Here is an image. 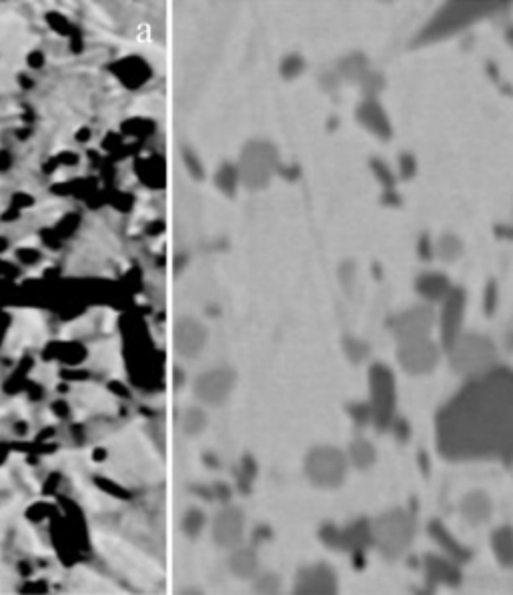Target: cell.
Here are the masks:
<instances>
[{
    "label": "cell",
    "instance_id": "1",
    "mask_svg": "<svg viewBox=\"0 0 513 595\" xmlns=\"http://www.w3.org/2000/svg\"><path fill=\"white\" fill-rule=\"evenodd\" d=\"M437 451L451 461H513V369L469 379L435 419Z\"/></svg>",
    "mask_w": 513,
    "mask_h": 595
},
{
    "label": "cell",
    "instance_id": "9",
    "mask_svg": "<svg viewBox=\"0 0 513 595\" xmlns=\"http://www.w3.org/2000/svg\"><path fill=\"white\" fill-rule=\"evenodd\" d=\"M435 325V313L429 305H415L399 313L391 321V331L399 343L429 339V333Z\"/></svg>",
    "mask_w": 513,
    "mask_h": 595
},
{
    "label": "cell",
    "instance_id": "33",
    "mask_svg": "<svg viewBox=\"0 0 513 595\" xmlns=\"http://www.w3.org/2000/svg\"><path fill=\"white\" fill-rule=\"evenodd\" d=\"M383 85L385 82H383V78H381V75L371 73V70H369V73L365 75V78L361 80V87H363V90H365L367 94H369V99H373L379 90L383 89Z\"/></svg>",
    "mask_w": 513,
    "mask_h": 595
},
{
    "label": "cell",
    "instance_id": "24",
    "mask_svg": "<svg viewBox=\"0 0 513 595\" xmlns=\"http://www.w3.org/2000/svg\"><path fill=\"white\" fill-rule=\"evenodd\" d=\"M347 457H349V461L357 469L371 467L373 461H375V447H373L369 441L357 439V441L351 443V447H349V455Z\"/></svg>",
    "mask_w": 513,
    "mask_h": 595
},
{
    "label": "cell",
    "instance_id": "14",
    "mask_svg": "<svg viewBox=\"0 0 513 595\" xmlns=\"http://www.w3.org/2000/svg\"><path fill=\"white\" fill-rule=\"evenodd\" d=\"M206 329L192 317H185L175 325V347L183 357H197L205 349Z\"/></svg>",
    "mask_w": 513,
    "mask_h": 595
},
{
    "label": "cell",
    "instance_id": "22",
    "mask_svg": "<svg viewBox=\"0 0 513 595\" xmlns=\"http://www.w3.org/2000/svg\"><path fill=\"white\" fill-rule=\"evenodd\" d=\"M491 549L503 568H513V529L503 525L491 533Z\"/></svg>",
    "mask_w": 513,
    "mask_h": 595
},
{
    "label": "cell",
    "instance_id": "12",
    "mask_svg": "<svg viewBox=\"0 0 513 595\" xmlns=\"http://www.w3.org/2000/svg\"><path fill=\"white\" fill-rule=\"evenodd\" d=\"M463 315H465V293L459 287H453L441 303L439 327H441V345L449 351L453 343L463 335Z\"/></svg>",
    "mask_w": 513,
    "mask_h": 595
},
{
    "label": "cell",
    "instance_id": "7",
    "mask_svg": "<svg viewBox=\"0 0 513 595\" xmlns=\"http://www.w3.org/2000/svg\"><path fill=\"white\" fill-rule=\"evenodd\" d=\"M369 391H371L373 423L377 431L391 429L395 421L397 409V389H395V375L385 365H373L369 371Z\"/></svg>",
    "mask_w": 513,
    "mask_h": 595
},
{
    "label": "cell",
    "instance_id": "37",
    "mask_svg": "<svg viewBox=\"0 0 513 595\" xmlns=\"http://www.w3.org/2000/svg\"><path fill=\"white\" fill-rule=\"evenodd\" d=\"M417 253H419L421 259H431V257L435 254L433 243L429 241V237H427V235H424V237L419 239V243H417Z\"/></svg>",
    "mask_w": 513,
    "mask_h": 595
},
{
    "label": "cell",
    "instance_id": "38",
    "mask_svg": "<svg viewBox=\"0 0 513 595\" xmlns=\"http://www.w3.org/2000/svg\"><path fill=\"white\" fill-rule=\"evenodd\" d=\"M391 429H395V435H397V439H401V441H405V439L409 437V429H407V423H405V421L395 419L393 425H391Z\"/></svg>",
    "mask_w": 513,
    "mask_h": 595
},
{
    "label": "cell",
    "instance_id": "11",
    "mask_svg": "<svg viewBox=\"0 0 513 595\" xmlns=\"http://www.w3.org/2000/svg\"><path fill=\"white\" fill-rule=\"evenodd\" d=\"M439 357H441V351L431 339L399 343L397 361L411 375H425V373L433 371L439 363Z\"/></svg>",
    "mask_w": 513,
    "mask_h": 595
},
{
    "label": "cell",
    "instance_id": "17",
    "mask_svg": "<svg viewBox=\"0 0 513 595\" xmlns=\"http://www.w3.org/2000/svg\"><path fill=\"white\" fill-rule=\"evenodd\" d=\"M357 118L363 127L367 130H371L373 135H377L379 139H389L391 137V123H389V116L383 111V106L375 99H367V101L361 104L357 109Z\"/></svg>",
    "mask_w": 513,
    "mask_h": 595
},
{
    "label": "cell",
    "instance_id": "20",
    "mask_svg": "<svg viewBox=\"0 0 513 595\" xmlns=\"http://www.w3.org/2000/svg\"><path fill=\"white\" fill-rule=\"evenodd\" d=\"M462 515L474 525L486 523L491 517V501L488 495L481 491L465 495L462 501Z\"/></svg>",
    "mask_w": 513,
    "mask_h": 595
},
{
    "label": "cell",
    "instance_id": "30",
    "mask_svg": "<svg viewBox=\"0 0 513 595\" xmlns=\"http://www.w3.org/2000/svg\"><path fill=\"white\" fill-rule=\"evenodd\" d=\"M345 351L353 363H359V361H363V359L369 355V347H367L365 343H361V341H357V339H351V337H349V339H345Z\"/></svg>",
    "mask_w": 513,
    "mask_h": 595
},
{
    "label": "cell",
    "instance_id": "39",
    "mask_svg": "<svg viewBox=\"0 0 513 595\" xmlns=\"http://www.w3.org/2000/svg\"><path fill=\"white\" fill-rule=\"evenodd\" d=\"M495 233H497L500 237H507V239H513V228L500 227V228H495Z\"/></svg>",
    "mask_w": 513,
    "mask_h": 595
},
{
    "label": "cell",
    "instance_id": "5",
    "mask_svg": "<svg viewBox=\"0 0 513 595\" xmlns=\"http://www.w3.org/2000/svg\"><path fill=\"white\" fill-rule=\"evenodd\" d=\"M277 149L267 140H251L241 151L239 159V178L249 190L265 189L277 168Z\"/></svg>",
    "mask_w": 513,
    "mask_h": 595
},
{
    "label": "cell",
    "instance_id": "10",
    "mask_svg": "<svg viewBox=\"0 0 513 595\" xmlns=\"http://www.w3.org/2000/svg\"><path fill=\"white\" fill-rule=\"evenodd\" d=\"M321 537L325 544L331 545L335 549L351 551L355 556L363 553L369 545H373L371 523L365 520L355 521V523L347 525L345 529H337L333 525H327V527H323Z\"/></svg>",
    "mask_w": 513,
    "mask_h": 595
},
{
    "label": "cell",
    "instance_id": "18",
    "mask_svg": "<svg viewBox=\"0 0 513 595\" xmlns=\"http://www.w3.org/2000/svg\"><path fill=\"white\" fill-rule=\"evenodd\" d=\"M451 289V281L443 273H424L415 281V291L429 303H443Z\"/></svg>",
    "mask_w": 513,
    "mask_h": 595
},
{
    "label": "cell",
    "instance_id": "15",
    "mask_svg": "<svg viewBox=\"0 0 513 595\" xmlns=\"http://www.w3.org/2000/svg\"><path fill=\"white\" fill-rule=\"evenodd\" d=\"M337 591V575L329 565H313L299 571L295 582V594H335Z\"/></svg>",
    "mask_w": 513,
    "mask_h": 595
},
{
    "label": "cell",
    "instance_id": "6",
    "mask_svg": "<svg viewBox=\"0 0 513 595\" xmlns=\"http://www.w3.org/2000/svg\"><path fill=\"white\" fill-rule=\"evenodd\" d=\"M349 457L331 445L311 449L305 457V473L309 481L323 489H333L345 481Z\"/></svg>",
    "mask_w": 513,
    "mask_h": 595
},
{
    "label": "cell",
    "instance_id": "4",
    "mask_svg": "<svg viewBox=\"0 0 513 595\" xmlns=\"http://www.w3.org/2000/svg\"><path fill=\"white\" fill-rule=\"evenodd\" d=\"M415 520L405 509H391L371 521L373 545L389 558L401 556L413 541Z\"/></svg>",
    "mask_w": 513,
    "mask_h": 595
},
{
    "label": "cell",
    "instance_id": "32",
    "mask_svg": "<svg viewBox=\"0 0 513 595\" xmlns=\"http://www.w3.org/2000/svg\"><path fill=\"white\" fill-rule=\"evenodd\" d=\"M303 68H305L303 59L293 54V56H287L281 63V75L285 76V78H293V76H299V73H301Z\"/></svg>",
    "mask_w": 513,
    "mask_h": 595
},
{
    "label": "cell",
    "instance_id": "2",
    "mask_svg": "<svg viewBox=\"0 0 513 595\" xmlns=\"http://www.w3.org/2000/svg\"><path fill=\"white\" fill-rule=\"evenodd\" d=\"M503 4L497 2H449L425 25V28L415 37V44H429L441 38H447L459 32L489 14L497 13Z\"/></svg>",
    "mask_w": 513,
    "mask_h": 595
},
{
    "label": "cell",
    "instance_id": "13",
    "mask_svg": "<svg viewBox=\"0 0 513 595\" xmlns=\"http://www.w3.org/2000/svg\"><path fill=\"white\" fill-rule=\"evenodd\" d=\"M245 517L237 507H225L213 520V539L223 549H235L243 544Z\"/></svg>",
    "mask_w": 513,
    "mask_h": 595
},
{
    "label": "cell",
    "instance_id": "19",
    "mask_svg": "<svg viewBox=\"0 0 513 595\" xmlns=\"http://www.w3.org/2000/svg\"><path fill=\"white\" fill-rule=\"evenodd\" d=\"M427 532H429V535L435 539V544L447 553L449 558L453 559V561H457V563H462V561H469V558H471V553H469V549H465L451 533L443 527V523L441 521H431L429 523V527H427Z\"/></svg>",
    "mask_w": 513,
    "mask_h": 595
},
{
    "label": "cell",
    "instance_id": "21",
    "mask_svg": "<svg viewBox=\"0 0 513 595\" xmlns=\"http://www.w3.org/2000/svg\"><path fill=\"white\" fill-rule=\"evenodd\" d=\"M229 570L235 577L239 579H253L256 577V570H259V559H256L253 549H241L235 547L229 558Z\"/></svg>",
    "mask_w": 513,
    "mask_h": 595
},
{
    "label": "cell",
    "instance_id": "35",
    "mask_svg": "<svg viewBox=\"0 0 513 595\" xmlns=\"http://www.w3.org/2000/svg\"><path fill=\"white\" fill-rule=\"evenodd\" d=\"M497 283L495 281H489L488 287H486V301H483V307H486V313L488 315H493V311L497 309Z\"/></svg>",
    "mask_w": 513,
    "mask_h": 595
},
{
    "label": "cell",
    "instance_id": "28",
    "mask_svg": "<svg viewBox=\"0 0 513 595\" xmlns=\"http://www.w3.org/2000/svg\"><path fill=\"white\" fill-rule=\"evenodd\" d=\"M203 525H205V515L197 509H191L185 513L183 517V532L187 533L189 537H197L199 533L203 532Z\"/></svg>",
    "mask_w": 513,
    "mask_h": 595
},
{
    "label": "cell",
    "instance_id": "16",
    "mask_svg": "<svg viewBox=\"0 0 513 595\" xmlns=\"http://www.w3.org/2000/svg\"><path fill=\"white\" fill-rule=\"evenodd\" d=\"M425 577L431 585L443 583L449 587H455L462 583V571L457 568V561L451 558H439V556H427L425 558Z\"/></svg>",
    "mask_w": 513,
    "mask_h": 595
},
{
    "label": "cell",
    "instance_id": "31",
    "mask_svg": "<svg viewBox=\"0 0 513 595\" xmlns=\"http://www.w3.org/2000/svg\"><path fill=\"white\" fill-rule=\"evenodd\" d=\"M256 594H275L279 591V577L275 573H265L255 582Z\"/></svg>",
    "mask_w": 513,
    "mask_h": 595
},
{
    "label": "cell",
    "instance_id": "3",
    "mask_svg": "<svg viewBox=\"0 0 513 595\" xmlns=\"http://www.w3.org/2000/svg\"><path fill=\"white\" fill-rule=\"evenodd\" d=\"M449 363L457 375L465 379L481 377L497 365V349L486 335L479 333H463L453 347L447 351Z\"/></svg>",
    "mask_w": 513,
    "mask_h": 595
},
{
    "label": "cell",
    "instance_id": "25",
    "mask_svg": "<svg viewBox=\"0 0 513 595\" xmlns=\"http://www.w3.org/2000/svg\"><path fill=\"white\" fill-rule=\"evenodd\" d=\"M339 70H341V75L345 76V78H349V80H357V82H361V80L365 78V75L369 73L367 61H365V56H361V54L347 56L345 61L339 63Z\"/></svg>",
    "mask_w": 513,
    "mask_h": 595
},
{
    "label": "cell",
    "instance_id": "34",
    "mask_svg": "<svg viewBox=\"0 0 513 595\" xmlns=\"http://www.w3.org/2000/svg\"><path fill=\"white\" fill-rule=\"evenodd\" d=\"M349 413L359 425H365V423L373 421V411L369 403H355V405L349 407Z\"/></svg>",
    "mask_w": 513,
    "mask_h": 595
},
{
    "label": "cell",
    "instance_id": "8",
    "mask_svg": "<svg viewBox=\"0 0 513 595\" xmlns=\"http://www.w3.org/2000/svg\"><path fill=\"white\" fill-rule=\"evenodd\" d=\"M235 383H237V375L235 371L227 367L213 369L203 373L199 379L194 381L192 391L194 397L211 407H221L225 405L231 397V393L235 391Z\"/></svg>",
    "mask_w": 513,
    "mask_h": 595
},
{
    "label": "cell",
    "instance_id": "23",
    "mask_svg": "<svg viewBox=\"0 0 513 595\" xmlns=\"http://www.w3.org/2000/svg\"><path fill=\"white\" fill-rule=\"evenodd\" d=\"M206 423H209V419H206V413L203 409L189 407L183 413V417H180V429L189 437H197V435H201L206 429Z\"/></svg>",
    "mask_w": 513,
    "mask_h": 595
},
{
    "label": "cell",
    "instance_id": "29",
    "mask_svg": "<svg viewBox=\"0 0 513 595\" xmlns=\"http://www.w3.org/2000/svg\"><path fill=\"white\" fill-rule=\"evenodd\" d=\"M371 168L373 173H375V177L379 178V183L383 185L385 189L391 190L393 187H395V177H393V173H391V168L385 165V163H381V161H377V159H373L371 161Z\"/></svg>",
    "mask_w": 513,
    "mask_h": 595
},
{
    "label": "cell",
    "instance_id": "27",
    "mask_svg": "<svg viewBox=\"0 0 513 595\" xmlns=\"http://www.w3.org/2000/svg\"><path fill=\"white\" fill-rule=\"evenodd\" d=\"M237 180H241L239 178V171H237V166L233 165H225L221 171L217 173V177H215V183H217V187L225 195H235V185H237Z\"/></svg>",
    "mask_w": 513,
    "mask_h": 595
},
{
    "label": "cell",
    "instance_id": "26",
    "mask_svg": "<svg viewBox=\"0 0 513 595\" xmlns=\"http://www.w3.org/2000/svg\"><path fill=\"white\" fill-rule=\"evenodd\" d=\"M463 253V243L455 235H443L435 245V254L441 261H455Z\"/></svg>",
    "mask_w": 513,
    "mask_h": 595
},
{
    "label": "cell",
    "instance_id": "36",
    "mask_svg": "<svg viewBox=\"0 0 513 595\" xmlns=\"http://www.w3.org/2000/svg\"><path fill=\"white\" fill-rule=\"evenodd\" d=\"M399 171H401V178H411L415 175V171H417L415 159L411 154H407V152L401 154V159H399Z\"/></svg>",
    "mask_w": 513,
    "mask_h": 595
}]
</instances>
